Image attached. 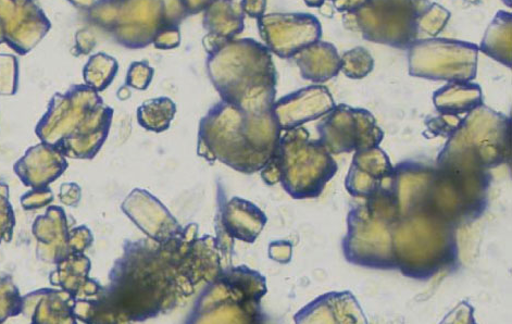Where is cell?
Wrapping results in <instances>:
<instances>
[{
  "label": "cell",
  "instance_id": "cell-8",
  "mask_svg": "<svg viewBox=\"0 0 512 324\" xmlns=\"http://www.w3.org/2000/svg\"><path fill=\"white\" fill-rule=\"evenodd\" d=\"M90 268L89 258L82 254H72L59 261L56 270L49 276V282L71 294L76 302H86V298L90 301L102 292L97 283L87 277Z\"/></svg>",
  "mask_w": 512,
  "mask_h": 324
},
{
  "label": "cell",
  "instance_id": "cell-13",
  "mask_svg": "<svg viewBox=\"0 0 512 324\" xmlns=\"http://www.w3.org/2000/svg\"><path fill=\"white\" fill-rule=\"evenodd\" d=\"M54 201L51 189L32 190L21 197V205L26 210H37L48 206Z\"/></svg>",
  "mask_w": 512,
  "mask_h": 324
},
{
  "label": "cell",
  "instance_id": "cell-2",
  "mask_svg": "<svg viewBox=\"0 0 512 324\" xmlns=\"http://www.w3.org/2000/svg\"><path fill=\"white\" fill-rule=\"evenodd\" d=\"M449 16L445 8L429 0H368L354 14L345 15L343 22L364 40L406 49L422 33L439 34Z\"/></svg>",
  "mask_w": 512,
  "mask_h": 324
},
{
  "label": "cell",
  "instance_id": "cell-3",
  "mask_svg": "<svg viewBox=\"0 0 512 324\" xmlns=\"http://www.w3.org/2000/svg\"><path fill=\"white\" fill-rule=\"evenodd\" d=\"M479 47L447 39L416 41L409 47L411 76L452 82L476 78Z\"/></svg>",
  "mask_w": 512,
  "mask_h": 324
},
{
  "label": "cell",
  "instance_id": "cell-1",
  "mask_svg": "<svg viewBox=\"0 0 512 324\" xmlns=\"http://www.w3.org/2000/svg\"><path fill=\"white\" fill-rule=\"evenodd\" d=\"M112 111L89 87L57 93L35 128L39 139L70 158H93L104 144Z\"/></svg>",
  "mask_w": 512,
  "mask_h": 324
},
{
  "label": "cell",
  "instance_id": "cell-12",
  "mask_svg": "<svg viewBox=\"0 0 512 324\" xmlns=\"http://www.w3.org/2000/svg\"><path fill=\"white\" fill-rule=\"evenodd\" d=\"M18 68L14 56L0 55V96H12L17 93Z\"/></svg>",
  "mask_w": 512,
  "mask_h": 324
},
{
  "label": "cell",
  "instance_id": "cell-11",
  "mask_svg": "<svg viewBox=\"0 0 512 324\" xmlns=\"http://www.w3.org/2000/svg\"><path fill=\"white\" fill-rule=\"evenodd\" d=\"M9 186L0 182V244L10 243L14 239L16 215L10 203Z\"/></svg>",
  "mask_w": 512,
  "mask_h": 324
},
{
  "label": "cell",
  "instance_id": "cell-10",
  "mask_svg": "<svg viewBox=\"0 0 512 324\" xmlns=\"http://www.w3.org/2000/svg\"><path fill=\"white\" fill-rule=\"evenodd\" d=\"M341 71L352 79H362L368 76L374 67V60L364 47H357L346 52L341 58Z\"/></svg>",
  "mask_w": 512,
  "mask_h": 324
},
{
  "label": "cell",
  "instance_id": "cell-14",
  "mask_svg": "<svg viewBox=\"0 0 512 324\" xmlns=\"http://www.w3.org/2000/svg\"><path fill=\"white\" fill-rule=\"evenodd\" d=\"M60 201L67 206H76L80 202L81 189L74 183L64 184L60 188Z\"/></svg>",
  "mask_w": 512,
  "mask_h": 324
},
{
  "label": "cell",
  "instance_id": "cell-7",
  "mask_svg": "<svg viewBox=\"0 0 512 324\" xmlns=\"http://www.w3.org/2000/svg\"><path fill=\"white\" fill-rule=\"evenodd\" d=\"M76 299L64 290L41 289L22 296V315L34 324L77 323Z\"/></svg>",
  "mask_w": 512,
  "mask_h": 324
},
{
  "label": "cell",
  "instance_id": "cell-9",
  "mask_svg": "<svg viewBox=\"0 0 512 324\" xmlns=\"http://www.w3.org/2000/svg\"><path fill=\"white\" fill-rule=\"evenodd\" d=\"M22 313V296L8 273L0 271V323Z\"/></svg>",
  "mask_w": 512,
  "mask_h": 324
},
{
  "label": "cell",
  "instance_id": "cell-15",
  "mask_svg": "<svg viewBox=\"0 0 512 324\" xmlns=\"http://www.w3.org/2000/svg\"><path fill=\"white\" fill-rule=\"evenodd\" d=\"M368 0H333L334 7L346 15L354 14L367 4Z\"/></svg>",
  "mask_w": 512,
  "mask_h": 324
},
{
  "label": "cell",
  "instance_id": "cell-5",
  "mask_svg": "<svg viewBox=\"0 0 512 324\" xmlns=\"http://www.w3.org/2000/svg\"><path fill=\"white\" fill-rule=\"evenodd\" d=\"M32 232L36 257L46 264L57 265L72 254H82L93 241L85 227L69 230L65 210L58 206H49L45 215L37 217Z\"/></svg>",
  "mask_w": 512,
  "mask_h": 324
},
{
  "label": "cell",
  "instance_id": "cell-4",
  "mask_svg": "<svg viewBox=\"0 0 512 324\" xmlns=\"http://www.w3.org/2000/svg\"><path fill=\"white\" fill-rule=\"evenodd\" d=\"M52 29L37 0H0V45L24 56Z\"/></svg>",
  "mask_w": 512,
  "mask_h": 324
},
{
  "label": "cell",
  "instance_id": "cell-6",
  "mask_svg": "<svg viewBox=\"0 0 512 324\" xmlns=\"http://www.w3.org/2000/svg\"><path fill=\"white\" fill-rule=\"evenodd\" d=\"M66 156L52 145L40 143L28 149L14 166L16 176L33 190L46 189L68 169Z\"/></svg>",
  "mask_w": 512,
  "mask_h": 324
}]
</instances>
